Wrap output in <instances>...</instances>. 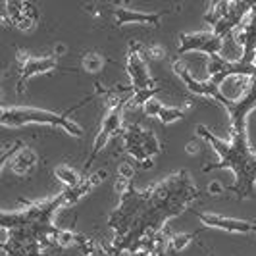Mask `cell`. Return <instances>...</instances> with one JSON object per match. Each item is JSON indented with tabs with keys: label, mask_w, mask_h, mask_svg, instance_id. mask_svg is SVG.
Instances as JSON below:
<instances>
[{
	"label": "cell",
	"mask_w": 256,
	"mask_h": 256,
	"mask_svg": "<svg viewBox=\"0 0 256 256\" xmlns=\"http://www.w3.org/2000/svg\"><path fill=\"white\" fill-rule=\"evenodd\" d=\"M142 108H144V114L158 118L162 124H176L178 120H183L187 116L185 108H181V106H166V104H162L156 98H150Z\"/></svg>",
	"instance_id": "obj_16"
},
{
	"label": "cell",
	"mask_w": 256,
	"mask_h": 256,
	"mask_svg": "<svg viewBox=\"0 0 256 256\" xmlns=\"http://www.w3.org/2000/svg\"><path fill=\"white\" fill-rule=\"evenodd\" d=\"M124 139V148L126 152L131 154L141 166L148 168L152 164V158L160 150L158 139L150 129L141 128L139 124H128L122 133Z\"/></svg>",
	"instance_id": "obj_6"
},
{
	"label": "cell",
	"mask_w": 256,
	"mask_h": 256,
	"mask_svg": "<svg viewBox=\"0 0 256 256\" xmlns=\"http://www.w3.org/2000/svg\"><path fill=\"white\" fill-rule=\"evenodd\" d=\"M18 64H20V83H18V90L26 89V83L31 79V77L38 76V74H46L56 68V58L52 56H40V58H35V56H29L26 52H18Z\"/></svg>",
	"instance_id": "obj_11"
},
{
	"label": "cell",
	"mask_w": 256,
	"mask_h": 256,
	"mask_svg": "<svg viewBox=\"0 0 256 256\" xmlns=\"http://www.w3.org/2000/svg\"><path fill=\"white\" fill-rule=\"evenodd\" d=\"M12 160V172L18 176H29L37 166V154L33 148L26 146L24 142H16L12 152H6L2 158V164H8Z\"/></svg>",
	"instance_id": "obj_13"
},
{
	"label": "cell",
	"mask_w": 256,
	"mask_h": 256,
	"mask_svg": "<svg viewBox=\"0 0 256 256\" xmlns=\"http://www.w3.org/2000/svg\"><path fill=\"white\" fill-rule=\"evenodd\" d=\"M4 8L8 10L6 18H10L12 26H16L22 31L31 29L37 22V8L29 2H6Z\"/></svg>",
	"instance_id": "obj_14"
},
{
	"label": "cell",
	"mask_w": 256,
	"mask_h": 256,
	"mask_svg": "<svg viewBox=\"0 0 256 256\" xmlns=\"http://www.w3.org/2000/svg\"><path fill=\"white\" fill-rule=\"evenodd\" d=\"M254 2H214L206 10V22L212 33L222 38H230L235 29L243 24Z\"/></svg>",
	"instance_id": "obj_5"
},
{
	"label": "cell",
	"mask_w": 256,
	"mask_h": 256,
	"mask_svg": "<svg viewBox=\"0 0 256 256\" xmlns=\"http://www.w3.org/2000/svg\"><path fill=\"white\" fill-rule=\"evenodd\" d=\"M192 239H194V233H172L168 237V248L172 250H183L185 246H189Z\"/></svg>",
	"instance_id": "obj_18"
},
{
	"label": "cell",
	"mask_w": 256,
	"mask_h": 256,
	"mask_svg": "<svg viewBox=\"0 0 256 256\" xmlns=\"http://www.w3.org/2000/svg\"><path fill=\"white\" fill-rule=\"evenodd\" d=\"M226 38L218 37L212 31H200V33H181L178 42V52H204L206 56H216L222 54Z\"/></svg>",
	"instance_id": "obj_9"
},
{
	"label": "cell",
	"mask_w": 256,
	"mask_h": 256,
	"mask_svg": "<svg viewBox=\"0 0 256 256\" xmlns=\"http://www.w3.org/2000/svg\"><path fill=\"white\" fill-rule=\"evenodd\" d=\"M131 89H129V104L131 106H144L154 94L158 92V87L154 85V79L148 72V66L144 62L141 48L137 44H131L128 52V62H126Z\"/></svg>",
	"instance_id": "obj_4"
},
{
	"label": "cell",
	"mask_w": 256,
	"mask_h": 256,
	"mask_svg": "<svg viewBox=\"0 0 256 256\" xmlns=\"http://www.w3.org/2000/svg\"><path fill=\"white\" fill-rule=\"evenodd\" d=\"M210 191L222 192V183H220V181H212V183H210Z\"/></svg>",
	"instance_id": "obj_22"
},
{
	"label": "cell",
	"mask_w": 256,
	"mask_h": 256,
	"mask_svg": "<svg viewBox=\"0 0 256 256\" xmlns=\"http://www.w3.org/2000/svg\"><path fill=\"white\" fill-rule=\"evenodd\" d=\"M148 56H150V58H162V56H164V50H160V46H154L152 50L148 52Z\"/></svg>",
	"instance_id": "obj_20"
},
{
	"label": "cell",
	"mask_w": 256,
	"mask_h": 256,
	"mask_svg": "<svg viewBox=\"0 0 256 256\" xmlns=\"http://www.w3.org/2000/svg\"><path fill=\"white\" fill-rule=\"evenodd\" d=\"M198 218L206 228H212V230L228 231V233H252L256 231V222H248V220L230 218V216L212 214V212H200Z\"/></svg>",
	"instance_id": "obj_12"
},
{
	"label": "cell",
	"mask_w": 256,
	"mask_h": 256,
	"mask_svg": "<svg viewBox=\"0 0 256 256\" xmlns=\"http://www.w3.org/2000/svg\"><path fill=\"white\" fill-rule=\"evenodd\" d=\"M235 42L241 46V58L235 60L239 64L246 66V68H254V58H256V2L252 4L250 12L246 14L243 24L235 29L233 33Z\"/></svg>",
	"instance_id": "obj_8"
},
{
	"label": "cell",
	"mask_w": 256,
	"mask_h": 256,
	"mask_svg": "<svg viewBox=\"0 0 256 256\" xmlns=\"http://www.w3.org/2000/svg\"><path fill=\"white\" fill-rule=\"evenodd\" d=\"M128 104H129V92L124 94V96H116L114 100L108 102L106 114H104L102 124H100V131L96 133L94 142H92V148H90L89 160H92L96 154L100 152L112 137H118V135L124 133V128H126L124 126V110H126Z\"/></svg>",
	"instance_id": "obj_7"
},
{
	"label": "cell",
	"mask_w": 256,
	"mask_h": 256,
	"mask_svg": "<svg viewBox=\"0 0 256 256\" xmlns=\"http://www.w3.org/2000/svg\"><path fill=\"white\" fill-rule=\"evenodd\" d=\"M174 72L181 77V81L185 83V87L194 92V94H200V96H208V98H214L220 104L224 102V94H222V87H218L210 77L206 79H198L189 72V68L185 66V62H176L174 64Z\"/></svg>",
	"instance_id": "obj_10"
},
{
	"label": "cell",
	"mask_w": 256,
	"mask_h": 256,
	"mask_svg": "<svg viewBox=\"0 0 256 256\" xmlns=\"http://www.w3.org/2000/svg\"><path fill=\"white\" fill-rule=\"evenodd\" d=\"M254 66H256V58H254Z\"/></svg>",
	"instance_id": "obj_23"
},
{
	"label": "cell",
	"mask_w": 256,
	"mask_h": 256,
	"mask_svg": "<svg viewBox=\"0 0 256 256\" xmlns=\"http://www.w3.org/2000/svg\"><path fill=\"white\" fill-rule=\"evenodd\" d=\"M131 256H150L152 252L148 250V248H139V250H133V252H129Z\"/></svg>",
	"instance_id": "obj_21"
},
{
	"label": "cell",
	"mask_w": 256,
	"mask_h": 256,
	"mask_svg": "<svg viewBox=\"0 0 256 256\" xmlns=\"http://www.w3.org/2000/svg\"><path fill=\"white\" fill-rule=\"evenodd\" d=\"M118 191L122 198L108 220V228L114 231V252L139 248L152 252V241L162 235L164 226L185 212L200 194L185 170L146 189H135L131 178L118 176Z\"/></svg>",
	"instance_id": "obj_1"
},
{
	"label": "cell",
	"mask_w": 256,
	"mask_h": 256,
	"mask_svg": "<svg viewBox=\"0 0 256 256\" xmlns=\"http://www.w3.org/2000/svg\"><path fill=\"white\" fill-rule=\"evenodd\" d=\"M54 176H56V180L60 181L62 185H66V189L77 187V185L83 181L81 178H79V174H77L74 168L66 166V164H60V166L54 168Z\"/></svg>",
	"instance_id": "obj_17"
},
{
	"label": "cell",
	"mask_w": 256,
	"mask_h": 256,
	"mask_svg": "<svg viewBox=\"0 0 256 256\" xmlns=\"http://www.w3.org/2000/svg\"><path fill=\"white\" fill-rule=\"evenodd\" d=\"M83 68H85L89 74H98V72L104 68L102 56H100V54H96V52H89V54H85V58H83Z\"/></svg>",
	"instance_id": "obj_19"
},
{
	"label": "cell",
	"mask_w": 256,
	"mask_h": 256,
	"mask_svg": "<svg viewBox=\"0 0 256 256\" xmlns=\"http://www.w3.org/2000/svg\"><path fill=\"white\" fill-rule=\"evenodd\" d=\"M198 137L204 139L214 152L218 154V162L206 166L204 172L224 170L230 168L235 174V183L231 185V191L239 198H246L254 192L256 183V152L250 148L246 139V129H231V142L222 141L214 133H210L206 128L196 129Z\"/></svg>",
	"instance_id": "obj_2"
},
{
	"label": "cell",
	"mask_w": 256,
	"mask_h": 256,
	"mask_svg": "<svg viewBox=\"0 0 256 256\" xmlns=\"http://www.w3.org/2000/svg\"><path fill=\"white\" fill-rule=\"evenodd\" d=\"M72 110H76V108H70L64 114H56L50 110L33 108V106H4L2 108V124L6 128H22V126H29V124L54 126V128L66 129L74 137H81L83 135L81 126L68 118Z\"/></svg>",
	"instance_id": "obj_3"
},
{
	"label": "cell",
	"mask_w": 256,
	"mask_h": 256,
	"mask_svg": "<svg viewBox=\"0 0 256 256\" xmlns=\"http://www.w3.org/2000/svg\"><path fill=\"white\" fill-rule=\"evenodd\" d=\"M108 12L112 14L116 22L120 26H126V24H146V26H156L160 22V14L152 12H137V10H131V8H124V6H104Z\"/></svg>",
	"instance_id": "obj_15"
}]
</instances>
